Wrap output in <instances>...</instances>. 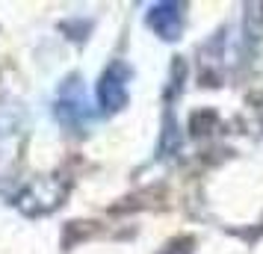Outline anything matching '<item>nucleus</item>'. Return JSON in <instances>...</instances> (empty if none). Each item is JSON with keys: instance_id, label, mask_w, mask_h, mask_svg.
Returning a JSON list of instances; mask_svg holds the SVG:
<instances>
[{"instance_id": "f257e3e1", "label": "nucleus", "mask_w": 263, "mask_h": 254, "mask_svg": "<svg viewBox=\"0 0 263 254\" xmlns=\"http://www.w3.org/2000/svg\"><path fill=\"white\" fill-rule=\"evenodd\" d=\"M98 104L104 112H119L127 104V68L121 62H112L98 80Z\"/></svg>"}, {"instance_id": "f03ea898", "label": "nucleus", "mask_w": 263, "mask_h": 254, "mask_svg": "<svg viewBox=\"0 0 263 254\" xmlns=\"http://www.w3.org/2000/svg\"><path fill=\"white\" fill-rule=\"evenodd\" d=\"M57 115H60V121L65 127H77V124L89 115L83 97H80V83H77V77H68L65 86H62L60 101H57Z\"/></svg>"}, {"instance_id": "7ed1b4c3", "label": "nucleus", "mask_w": 263, "mask_h": 254, "mask_svg": "<svg viewBox=\"0 0 263 254\" xmlns=\"http://www.w3.org/2000/svg\"><path fill=\"white\" fill-rule=\"evenodd\" d=\"M183 6L180 3H154L148 9V27L160 38H178L183 27Z\"/></svg>"}]
</instances>
